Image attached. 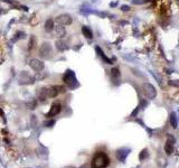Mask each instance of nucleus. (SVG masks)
<instances>
[{"label": "nucleus", "mask_w": 179, "mask_h": 168, "mask_svg": "<svg viewBox=\"0 0 179 168\" xmlns=\"http://www.w3.org/2000/svg\"><path fill=\"white\" fill-rule=\"evenodd\" d=\"M110 165V158L104 152H98L94 155L91 163V168H106Z\"/></svg>", "instance_id": "1"}, {"label": "nucleus", "mask_w": 179, "mask_h": 168, "mask_svg": "<svg viewBox=\"0 0 179 168\" xmlns=\"http://www.w3.org/2000/svg\"><path fill=\"white\" fill-rule=\"evenodd\" d=\"M63 81L65 82L66 84H68V86L71 87V89H74V87H76L78 85L77 80H76V76H75V73L71 70L66 71V73L63 76Z\"/></svg>", "instance_id": "2"}, {"label": "nucleus", "mask_w": 179, "mask_h": 168, "mask_svg": "<svg viewBox=\"0 0 179 168\" xmlns=\"http://www.w3.org/2000/svg\"><path fill=\"white\" fill-rule=\"evenodd\" d=\"M142 90H143V93H145L149 99H154L156 95H157V91H156L154 86L152 84L145 83L142 85Z\"/></svg>", "instance_id": "3"}, {"label": "nucleus", "mask_w": 179, "mask_h": 168, "mask_svg": "<svg viewBox=\"0 0 179 168\" xmlns=\"http://www.w3.org/2000/svg\"><path fill=\"white\" fill-rule=\"evenodd\" d=\"M39 55L45 60H48L52 55V47L49 43H44L39 48Z\"/></svg>", "instance_id": "4"}, {"label": "nucleus", "mask_w": 179, "mask_h": 168, "mask_svg": "<svg viewBox=\"0 0 179 168\" xmlns=\"http://www.w3.org/2000/svg\"><path fill=\"white\" fill-rule=\"evenodd\" d=\"M55 20H56V23L58 24V25H71L72 21H73L72 17L69 16V15H67V14L58 15Z\"/></svg>", "instance_id": "5"}, {"label": "nucleus", "mask_w": 179, "mask_h": 168, "mask_svg": "<svg viewBox=\"0 0 179 168\" xmlns=\"http://www.w3.org/2000/svg\"><path fill=\"white\" fill-rule=\"evenodd\" d=\"M65 92V89L63 86H58V85H55V86H52L51 89L47 91V95L49 98H56L59 93Z\"/></svg>", "instance_id": "6"}, {"label": "nucleus", "mask_w": 179, "mask_h": 168, "mask_svg": "<svg viewBox=\"0 0 179 168\" xmlns=\"http://www.w3.org/2000/svg\"><path fill=\"white\" fill-rule=\"evenodd\" d=\"M61 110H62V105H61V103H58V102L53 103L51 110H49V112H48L47 114H46V117H47V118H52V117L56 116V114H58V113L61 112Z\"/></svg>", "instance_id": "7"}, {"label": "nucleus", "mask_w": 179, "mask_h": 168, "mask_svg": "<svg viewBox=\"0 0 179 168\" xmlns=\"http://www.w3.org/2000/svg\"><path fill=\"white\" fill-rule=\"evenodd\" d=\"M29 65H30V67L34 71H36V72H39V71H42L44 69V63L39 60H36V58H34V60H31L29 62Z\"/></svg>", "instance_id": "8"}, {"label": "nucleus", "mask_w": 179, "mask_h": 168, "mask_svg": "<svg viewBox=\"0 0 179 168\" xmlns=\"http://www.w3.org/2000/svg\"><path fill=\"white\" fill-rule=\"evenodd\" d=\"M129 151H130L129 149H119L118 151H116V157H118L120 161H124L128 154H129Z\"/></svg>", "instance_id": "9"}, {"label": "nucleus", "mask_w": 179, "mask_h": 168, "mask_svg": "<svg viewBox=\"0 0 179 168\" xmlns=\"http://www.w3.org/2000/svg\"><path fill=\"white\" fill-rule=\"evenodd\" d=\"M174 141L175 140H171L170 141V139L167 140V142H166V145H165V151H166V154L167 155H171L172 152H174Z\"/></svg>", "instance_id": "10"}, {"label": "nucleus", "mask_w": 179, "mask_h": 168, "mask_svg": "<svg viewBox=\"0 0 179 168\" xmlns=\"http://www.w3.org/2000/svg\"><path fill=\"white\" fill-rule=\"evenodd\" d=\"M82 33H83V35L86 38H89V39H92L93 38V33L89 26H83V27H82Z\"/></svg>", "instance_id": "11"}, {"label": "nucleus", "mask_w": 179, "mask_h": 168, "mask_svg": "<svg viewBox=\"0 0 179 168\" xmlns=\"http://www.w3.org/2000/svg\"><path fill=\"white\" fill-rule=\"evenodd\" d=\"M37 95H38V99H39L40 101H45L46 96H47V90H46L45 87H42V89L38 90Z\"/></svg>", "instance_id": "12"}, {"label": "nucleus", "mask_w": 179, "mask_h": 168, "mask_svg": "<svg viewBox=\"0 0 179 168\" xmlns=\"http://www.w3.org/2000/svg\"><path fill=\"white\" fill-rule=\"evenodd\" d=\"M54 29V20L53 19H47L45 23V30L51 33V31Z\"/></svg>", "instance_id": "13"}, {"label": "nucleus", "mask_w": 179, "mask_h": 168, "mask_svg": "<svg viewBox=\"0 0 179 168\" xmlns=\"http://www.w3.org/2000/svg\"><path fill=\"white\" fill-rule=\"evenodd\" d=\"M95 49H96V52L99 53V55L101 56V58H102V60H103V61L105 62V63H108V64H112V63H111V61L109 60V58L106 57V56H105V55L103 54V52L101 51V48H100V47H98V46H96V47H95Z\"/></svg>", "instance_id": "14"}, {"label": "nucleus", "mask_w": 179, "mask_h": 168, "mask_svg": "<svg viewBox=\"0 0 179 168\" xmlns=\"http://www.w3.org/2000/svg\"><path fill=\"white\" fill-rule=\"evenodd\" d=\"M56 34H57L58 37H64L66 35L65 29H64V27L62 25H58L57 27H56Z\"/></svg>", "instance_id": "15"}, {"label": "nucleus", "mask_w": 179, "mask_h": 168, "mask_svg": "<svg viewBox=\"0 0 179 168\" xmlns=\"http://www.w3.org/2000/svg\"><path fill=\"white\" fill-rule=\"evenodd\" d=\"M170 123H171L172 128H177L178 122H177V118H176V114L175 113L170 114Z\"/></svg>", "instance_id": "16"}, {"label": "nucleus", "mask_w": 179, "mask_h": 168, "mask_svg": "<svg viewBox=\"0 0 179 168\" xmlns=\"http://www.w3.org/2000/svg\"><path fill=\"white\" fill-rule=\"evenodd\" d=\"M56 47H57L58 51H65L67 48V46L63 42H56Z\"/></svg>", "instance_id": "17"}, {"label": "nucleus", "mask_w": 179, "mask_h": 168, "mask_svg": "<svg viewBox=\"0 0 179 168\" xmlns=\"http://www.w3.org/2000/svg\"><path fill=\"white\" fill-rule=\"evenodd\" d=\"M147 157H148V150H147V149H143L142 151L140 152V155H139V159L142 161V160H145Z\"/></svg>", "instance_id": "18"}, {"label": "nucleus", "mask_w": 179, "mask_h": 168, "mask_svg": "<svg viewBox=\"0 0 179 168\" xmlns=\"http://www.w3.org/2000/svg\"><path fill=\"white\" fill-rule=\"evenodd\" d=\"M36 105H37V103H36V101H31V102H28L27 103V108L28 109H30V110H34V109H36Z\"/></svg>", "instance_id": "19"}, {"label": "nucleus", "mask_w": 179, "mask_h": 168, "mask_svg": "<svg viewBox=\"0 0 179 168\" xmlns=\"http://www.w3.org/2000/svg\"><path fill=\"white\" fill-rule=\"evenodd\" d=\"M17 37H15V40L17 39H22V38H25V33H22V31H18V33L16 34Z\"/></svg>", "instance_id": "20"}, {"label": "nucleus", "mask_w": 179, "mask_h": 168, "mask_svg": "<svg viewBox=\"0 0 179 168\" xmlns=\"http://www.w3.org/2000/svg\"><path fill=\"white\" fill-rule=\"evenodd\" d=\"M112 76L113 77H119L120 76V72H119V69H112Z\"/></svg>", "instance_id": "21"}, {"label": "nucleus", "mask_w": 179, "mask_h": 168, "mask_svg": "<svg viewBox=\"0 0 179 168\" xmlns=\"http://www.w3.org/2000/svg\"><path fill=\"white\" fill-rule=\"evenodd\" d=\"M121 9H122L123 11H128V10H130V7H129V6H122Z\"/></svg>", "instance_id": "22"}, {"label": "nucleus", "mask_w": 179, "mask_h": 168, "mask_svg": "<svg viewBox=\"0 0 179 168\" xmlns=\"http://www.w3.org/2000/svg\"><path fill=\"white\" fill-rule=\"evenodd\" d=\"M54 123H55V121L53 120V121H51V122H46V123H45V126H46V127H52L53 125H54Z\"/></svg>", "instance_id": "23"}]
</instances>
